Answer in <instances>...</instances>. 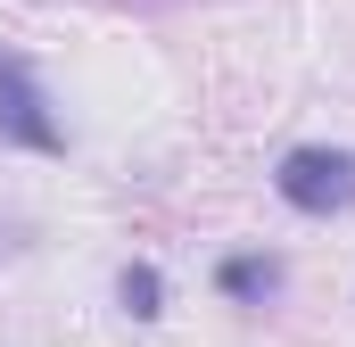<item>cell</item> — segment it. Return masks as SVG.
<instances>
[{
  "label": "cell",
  "instance_id": "obj_1",
  "mask_svg": "<svg viewBox=\"0 0 355 347\" xmlns=\"http://www.w3.org/2000/svg\"><path fill=\"white\" fill-rule=\"evenodd\" d=\"M272 190H281V207H297V215H347L355 207V149L306 141V149H289V158L272 166Z\"/></svg>",
  "mask_w": 355,
  "mask_h": 347
},
{
  "label": "cell",
  "instance_id": "obj_2",
  "mask_svg": "<svg viewBox=\"0 0 355 347\" xmlns=\"http://www.w3.org/2000/svg\"><path fill=\"white\" fill-rule=\"evenodd\" d=\"M0 141L8 149H33V158H67V124L50 116V99H42L33 67L17 50H0Z\"/></svg>",
  "mask_w": 355,
  "mask_h": 347
},
{
  "label": "cell",
  "instance_id": "obj_3",
  "mask_svg": "<svg viewBox=\"0 0 355 347\" xmlns=\"http://www.w3.org/2000/svg\"><path fill=\"white\" fill-rule=\"evenodd\" d=\"M281 257H265V248H240V257L215 264V289L232 298V306H265V298H281Z\"/></svg>",
  "mask_w": 355,
  "mask_h": 347
},
{
  "label": "cell",
  "instance_id": "obj_4",
  "mask_svg": "<svg viewBox=\"0 0 355 347\" xmlns=\"http://www.w3.org/2000/svg\"><path fill=\"white\" fill-rule=\"evenodd\" d=\"M116 306H124V314H132V323H157V314H166V273H157V264H124V273H116Z\"/></svg>",
  "mask_w": 355,
  "mask_h": 347
}]
</instances>
